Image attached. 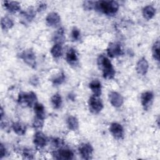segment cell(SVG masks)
Wrapping results in <instances>:
<instances>
[{"label": "cell", "mask_w": 160, "mask_h": 160, "mask_svg": "<svg viewBox=\"0 0 160 160\" xmlns=\"http://www.w3.org/2000/svg\"><path fill=\"white\" fill-rule=\"evenodd\" d=\"M64 75L63 74H59L53 79L52 82L54 84L59 85V84H61L64 81Z\"/></svg>", "instance_id": "4316f807"}, {"label": "cell", "mask_w": 160, "mask_h": 160, "mask_svg": "<svg viewBox=\"0 0 160 160\" xmlns=\"http://www.w3.org/2000/svg\"><path fill=\"white\" fill-rule=\"evenodd\" d=\"M156 13V9L151 6H146L143 8L142 14L145 19L149 20L154 17Z\"/></svg>", "instance_id": "ac0fdd59"}, {"label": "cell", "mask_w": 160, "mask_h": 160, "mask_svg": "<svg viewBox=\"0 0 160 160\" xmlns=\"http://www.w3.org/2000/svg\"><path fill=\"white\" fill-rule=\"evenodd\" d=\"M107 53L109 56L115 58L122 54V50L119 44L113 42L110 43L107 49Z\"/></svg>", "instance_id": "52a82bcc"}, {"label": "cell", "mask_w": 160, "mask_h": 160, "mask_svg": "<svg viewBox=\"0 0 160 160\" xmlns=\"http://www.w3.org/2000/svg\"><path fill=\"white\" fill-rule=\"evenodd\" d=\"M12 129L19 136H22L25 134L26 131V127L21 122H16L12 124Z\"/></svg>", "instance_id": "d6986e66"}, {"label": "cell", "mask_w": 160, "mask_h": 160, "mask_svg": "<svg viewBox=\"0 0 160 160\" xmlns=\"http://www.w3.org/2000/svg\"><path fill=\"white\" fill-rule=\"evenodd\" d=\"M55 158L58 159H71L73 158L72 151L68 149H60L55 153Z\"/></svg>", "instance_id": "30bf717a"}, {"label": "cell", "mask_w": 160, "mask_h": 160, "mask_svg": "<svg viewBox=\"0 0 160 160\" xmlns=\"http://www.w3.org/2000/svg\"><path fill=\"white\" fill-rule=\"evenodd\" d=\"M23 156H25V158H28V159H32V154L31 152V151H30L29 149L24 150V153H23Z\"/></svg>", "instance_id": "1f68e13d"}, {"label": "cell", "mask_w": 160, "mask_h": 160, "mask_svg": "<svg viewBox=\"0 0 160 160\" xmlns=\"http://www.w3.org/2000/svg\"><path fill=\"white\" fill-rule=\"evenodd\" d=\"M34 109L37 118L41 119H44L45 118V109L42 104L37 102L34 106Z\"/></svg>", "instance_id": "ffe728a7"}, {"label": "cell", "mask_w": 160, "mask_h": 160, "mask_svg": "<svg viewBox=\"0 0 160 160\" xmlns=\"http://www.w3.org/2000/svg\"><path fill=\"white\" fill-rule=\"evenodd\" d=\"M62 144H63V141L61 139H55L53 140V144L56 147H59L62 146Z\"/></svg>", "instance_id": "d6a6232c"}, {"label": "cell", "mask_w": 160, "mask_h": 160, "mask_svg": "<svg viewBox=\"0 0 160 160\" xmlns=\"http://www.w3.org/2000/svg\"><path fill=\"white\" fill-rule=\"evenodd\" d=\"M109 131L112 135L116 139H121L123 136V128L122 126L117 122H113L111 124Z\"/></svg>", "instance_id": "9c48e42d"}, {"label": "cell", "mask_w": 160, "mask_h": 160, "mask_svg": "<svg viewBox=\"0 0 160 160\" xmlns=\"http://www.w3.org/2000/svg\"><path fill=\"white\" fill-rule=\"evenodd\" d=\"M46 142H47L46 137L42 132L39 131L34 134V143L37 147L39 148H43L44 146H46Z\"/></svg>", "instance_id": "7c38bea8"}, {"label": "cell", "mask_w": 160, "mask_h": 160, "mask_svg": "<svg viewBox=\"0 0 160 160\" xmlns=\"http://www.w3.org/2000/svg\"><path fill=\"white\" fill-rule=\"evenodd\" d=\"M43 119H41V118H36L34 120L33 122V126L35 128H40L43 125Z\"/></svg>", "instance_id": "f1b7e54d"}, {"label": "cell", "mask_w": 160, "mask_h": 160, "mask_svg": "<svg viewBox=\"0 0 160 160\" xmlns=\"http://www.w3.org/2000/svg\"><path fill=\"white\" fill-rule=\"evenodd\" d=\"M66 61L69 64H71V65L76 64V63L78 62V55L76 50L73 48L69 49L66 52Z\"/></svg>", "instance_id": "9a60e30c"}, {"label": "cell", "mask_w": 160, "mask_h": 160, "mask_svg": "<svg viewBox=\"0 0 160 160\" xmlns=\"http://www.w3.org/2000/svg\"><path fill=\"white\" fill-rule=\"evenodd\" d=\"M67 124L68 128L73 131L76 130L79 126V122L77 118L72 116H69L67 119Z\"/></svg>", "instance_id": "7402d4cb"}, {"label": "cell", "mask_w": 160, "mask_h": 160, "mask_svg": "<svg viewBox=\"0 0 160 160\" xmlns=\"http://www.w3.org/2000/svg\"><path fill=\"white\" fill-rule=\"evenodd\" d=\"M18 102L21 105L32 107L37 103V98L32 92L29 93L21 92L18 96Z\"/></svg>", "instance_id": "3957f363"}, {"label": "cell", "mask_w": 160, "mask_h": 160, "mask_svg": "<svg viewBox=\"0 0 160 160\" xmlns=\"http://www.w3.org/2000/svg\"><path fill=\"white\" fill-rule=\"evenodd\" d=\"M51 53L52 56L55 58L60 57L62 54V50L61 45L55 44L52 46V48L51 49Z\"/></svg>", "instance_id": "cb8c5ba5"}, {"label": "cell", "mask_w": 160, "mask_h": 160, "mask_svg": "<svg viewBox=\"0 0 160 160\" xmlns=\"http://www.w3.org/2000/svg\"><path fill=\"white\" fill-rule=\"evenodd\" d=\"M95 4H96V2H94V1H85L84 2V7L86 9L89 10L92 9L94 6L95 7Z\"/></svg>", "instance_id": "4dcf8cb0"}, {"label": "cell", "mask_w": 160, "mask_h": 160, "mask_svg": "<svg viewBox=\"0 0 160 160\" xmlns=\"http://www.w3.org/2000/svg\"><path fill=\"white\" fill-rule=\"evenodd\" d=\"M20 58L29 66L34 68L36 66V57L31 49H27L21 53Z\"/></svg>", "instance_id": "5b68a950"}, {"label": "cell", "mask_w": 160, "mask_h": 160, "mask_svg": "<svg viewBox=\"0 0 160 160\" xmlns=\"http://www.w3.org/2000/svg\"><path fill=\"white\" fill-rule=\"evenodd\" d=\"M4 6L11 12H16L20 9V4L16 1H4Z\"/></svg>", "instance_id": "e0dca14e"}, {"label": "cell", "mask_w": 160, "mask_h": 160, "mask_svg": "<svg viewBox=\"0 0 160 160\" xmlns=\"http://www.w3.org/2000/svg\"><path fill=\"white\" fill-rule=\"evenodd\" d=\"M1 24L2 28L4 30L11 29L13 26V22L12 19L8 17L2 18L1 21Z\"/></svg>", "instance_id": "d4e9b609"}, {"label": "cell", "mask_w": 160, "mask_h": 160, "mask_svg": "<svg viewBox=\"0 0 160 160\" xmlns=\"http://www.w3.org/2000/svg\"><path fill=\"white\" fill-rule=\"evenodd\" d=\"M79 151L83 159H89L91 158L93 149L90 144L82 143L79 146Z\"/></svg>", "instance_id": "8992f818"}, {"label": "cell", "mask_w": 160, "mask_h": 160, "mask_svg": "<svg viewBox=\"0 0 160 160\" xmlns=\"http://www.w3.org/2000/svg\"><path fill=\"white\" fill-rule=\"evenodd\" d=\"M51 101V103H52L54 108L58 109L61 107V106L62 104L61 96H60L59 94L56 93L52 96Z\"/></svg>", "instance_id": "603a6c76"}, {"label": "cell", "mask_w": 160, "mask_h": 160, "mask_svg": "<svg viewBox=\"0 0 160 160\" xmlns=\"http://www.w3.org/2000/svg\"><path fill=\"white\" fill-rule=\"evenodd\" d=\"M149 64L147 60L144 58H142L139 60L136 65L137 72L141 75H144L148 72Z\"/></svg>", "instance_id": "8fae6325"}, {"label": "cell", "mask_w": 160, "mask_h": 160, "mask_svg": "<svg viewBox=\"0 0 160 160\" xmlns=\"http://www.w3.org/2000/svg\"><path fill=\"white\" fill-rule=\"evenodd\" d=\"M89 106L90 111L93 113L99 112L103 108V104L99 96H92L89 99Z\"/></svg>", "instance_id": "277c9868"}, {"label": "cell", "mask_w": 160, "mask_h": 160, "mask_svg": "<svg viewBox=\"0 0 160 160\" xmlns=\"http://www.w3.org/2000/svg\"><path fill=\"white\" fill-rule=\"evenodd\" d=\"M64 39L65 38L64 36V30L62 28H59L54 35V41L56 44L61 45L64 42Z\"/></svg>", "instance_id": "44dd1931"}, {"label": "cell", "mask_w": 160, "mask_h": 160, "mask_svg": "<svg viewBox=\"0 0 160 160\" xmlns=\"http://www.w3.org/2000/svg\"><path fill=\"white\" fill-rule=\"evenodd\" d=\"M46 21L48 26H55L60 22V16L58 13L55 12H51L48 14L46 18Z\"/></svg>", "instance_id": "4fadbf2b"}, {"label": "cell", "mask_w": 160, "mask_h": 160, "mask_svg": "<svg viewBox=\"0 0 160 160\" xmlns=\"http://www.w3.org/2000/svg\"><path fill=\"white\" fill-rule=\"evenodd\" d=\"M89 88L92 91L94 96H99L101 94V84L97 80H93L89 83Z\"/></svg>", "instance_id": "2e32d148"}, {"label": "cell", "mask_w": 160, "mask_h": 160, "mask_svg": "<svg viewBox=\"0 0 160 160\" xmlns=\"http://www.w3.org/2000/svg\"><path fill=\"white\" fill-rule=\"evenodd\" d=\"M109 99L111 104L116 108H119L123 104V98L117 92H111L109 94Z\"/></svg>", "instance_id": "ba28073f"}, {"label": "cell", "mask_w": 160, "mask_h": 160, "mask_svg": "<svg viewBox=\"0 0 160 160\" xmlns=\"http://www.w3.org/2000/svg\"><path fill=\"white\" fill-rule=\"evenodd\" d=\"M153 99V94L152 92L146 91L142 94L141 99V103L142 106L144 107V109H147L149 105L151 104Z\"/></svg>", "instance_id": "5bb4252c"}, {"label": "cell", "mask_w": 160, "mask_h": 160, "mask_svg": "<svg viewBox=\"0 0 160 160\" xmlns=\"http://www.w3.org/2000/svg\"><path fill=\"white\" fill-rule=\"evenodd\" d=\"M95 8L104 14H112L118 11L119 4L114 1H101L96 2Z\"/></svg>", "instance_id": "7a4b0ae2"}, {"label": "cell", "mask_w": 160, "mask_h": 160, "mask_svg": "<svg viewBox=\"0 0 160 160\" xmlns=\"http://www.w3.org/2000/svg\"><path fill=\"white\" fill-rule=\"evenodd\" d=\"M152 52L153 58L158 61H159V41L158 40L154 44L152 48Z\"/></svg>", "instance_id": "484cf974"}, {"label": "cell", "mask_w": 160, "mask_h": 160, "mask_svg": "<svg viewBox=\"0 0 160 160\" xmlns=\"http://www.w3.org/2000/svg\"><path fill=\"white\" fill-rule=\"evenodd\" d=\"M6 154V151L5 149V147H4L3 144H1V148H0V154H1V158H2L3 156H4Z\"/></svg>", "instance_id": "836d02e7"}, {"label": "cell", "mask_w": 160, "mask_h": 160, "mask_svg": "<svg viewBox=\"0 0 160 160\" xmlns=\"http://www.w3.org/2000/svg\"><path fill=\"white\" fill-rule=\"evenodd\" d=\"M97 61L99 68L102 71L103 77L107 79L113 78L115 74V71L109 59L101 54L99 56Z\"/></svg>", "instance_id": "6da1fadb"}, {"label": "cell", "mask_w": 160, "mask_h": 160, "mask_svg": "<svg viewBox=\"0 0 160 160\" xmlns=\"http://www.w3.org/2000/svg\"><path fill=\"white\" fill-rule=\"evenodd\" d=\"M24 15L28 21H30L34 17L35 12L32 9L30 8V9H28V11L24 13Z\"/></svg>", "instance_id": "f546056e"}, {"label": "cell", "mask_w": 160, "mask_h": 160, "mask_svg": "<svg viewBox=\"0 0 160 160\" xmlns=\"http://www.w3.org/2000/svg\"><path fill=\"white\" fill-rule=\"evenodd\" d=\"M71 37L74 41H78L80 38V31L76 28H74L71 32Z\"/></svg>", "instance_id": "83f0119b"}]
</instances>
